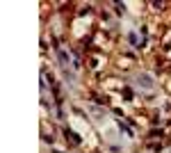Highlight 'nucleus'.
Returning a JSON list of instances; mask_svg holds the SVG:
<instances>
[{
    "label": "nucleus",
    "instance_id": "obj_1",
    "mask_svg": "<svg viewBox=\"0 0 171 153\" xmlns=\"http://www.w3.org/2000/svg\"><path fill=\"white\" fill-rule=\"evenodd\" d=\"M64 135H66V139L71 137V142H73V144H80V137H78V135H75L73 130H69V128H64Z\"/></svg>",
    "mask_w": 171,
    "mask_h": 153
},
{
    "label": "nucleus",
    "instance_id": "obj_2",
    "mask_svg": "<svg viewBox=\"0 0 171 153\" xmlns=\"http://www.w3.org/2000/svg\"><path fill=\"white\" fill-rule=\"evenodd\" d=\"M57 55H59L62 64H69V57H66V53H64V50H57Z\"/></svg>",
    "mask_w": 171,
    "mask_h": 153
},
{
    "label": "nucleus",
    "instance_id": "obj_3",
    "mask_svg": "<svg viewBox=\"0 0 171 153\" xmlns=\"http://www.w3.org/2000/svg\"><path fill=\"white\" fill-rule=\"evenodd\" d=\"M119 128H121V130H123V133H126V135H132V130H130V128H128V126H123V121H119Z\"/></svg>",
    "mask_w": 171,
    "mask_h": 153
}]
</instances>
